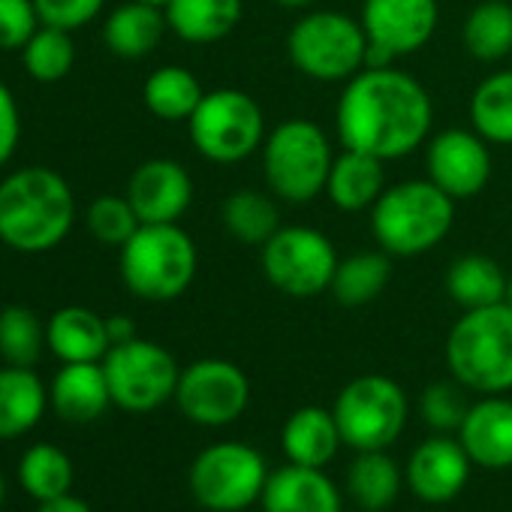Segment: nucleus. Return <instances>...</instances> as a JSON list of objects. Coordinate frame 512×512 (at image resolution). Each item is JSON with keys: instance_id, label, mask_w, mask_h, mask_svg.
Instances as JSON below:
<instances>
[{"instance_id": "1", "label": "nucleus", "mask_w": 512, "mask_h": 512, "mask_svg": "<svg viewBox=\"0 0 512 512\" xmlns=\"http://www.w3.org/2000/svg\"><path fill=\"white\" fill-rule=\"evenodd\" d=\"M335 124L344 148L392 163L428 142L434 103L407 70L365 67L344 82Z\"/></svg>"}, {"instance_id": "2", "label": "nucleus", "mask_w": 512, "mask_h": 512, "mask_svg": "<svg viewBox=\"0 0 512 512\" xmlns=\"http://www.w3.org/2000/svg\"><path fill=\"white\" fill-rule=\"evenodd\" d=\"M76 223V196L61 172L25 166L0 181V241L16 253H49Z\"/></svg>"}, {"instance_id": "3", "label": "nucleus", "mask_w": 512, "mask_h": 512, "mask_svg": "<svg viewBox=\"0 0 512 512\" xmlns=\"http://www.w3.org/2000/svg\"><path fill=\"white\" fill-rule=\"evenodd\" d=\"M455 223V199L431 178L389 184L371 208V232L389 256H422L434 250Z\"/></svg>"}, {"instance_id": "4", "label": "nucleus", "mask_w": 512, "mask_h": 512, "mask_svg": "<svg viewBox=\"0 0 512 512\" xmlns=\"http://www.w3.org/2000/svg\"><path fill=\"white\" fill-rule=\"evenodd\" d=\"M446 365L467 392L506 395L512 389V308L500 302L461 311L446 335Z\"/></svg>"}, {"instance_id": "5", "label": "nucleus", "mask_w": 512, "mask_h": 512, "mask_svg": "<svg viewBox=\"0 0 512 512\" xmlns=\"http://www.w3.org/2000/svg\"><path fill=\"white\" fill-rule=\"evenodd\" d=\"M121 281L142 302H175L196 281L199 250L178 223H142L121 247Z\"/></svg>"}, {"instance_id": "6", "label": "nucleus", "mask_w": 512, "mask_h": 512, "mask_svg": "<svg viewBox=\"0 0 512 512\" xmlns=\"http://www.w3.org/2000/svg\"><path fill=\"white\" fill-rule=\"evenodd\" d=\"M335 163L329 136L311 118H287L272 127L263 142V175L272 196L308 205L326 193Z\"/></svg>"}, {"instance_id": "7", "label": "nucleus", "mask_w": 512, "mask_h": 512, "mask_svg": "<svg viewBox=\"0 0 512 512\" xmlns=\"http://www.w3.org/2000/svg\"><path fill=\"white\" fill-rule=\"evenodd\" d=\"M287 55L311 82L341 85L365 70L368 37L362 22L347 13L311 10L290 28Z\"/></svg>"}, {"instance_id": "8", "label": "nucleus", "mask_w": 512, "mask_h": 512, "mask_svg": "<svg viewBox=\"0 0 512 512\" xmlns=\"http://www.w3.org/2000/svg\"><path fill=\"white\" fill-rule=\"evenodd\" d=\"M193 148L220 166L241 163L263 151L266 142V115L247 91L217 88L205 91L202 103L187 121Z\"/></svg>"}, {"instance_id": "9", "label": "nucleus", "mask_w": 512, "mask_h": 512, "mask_svg": "<svg viewBox=\"0 0 512 512\" xmlns=\"http://www.w3.org/2000/svg\"><path fill=\"white\" fill-rule=\"evenodd\" d=\"M187 482L199 506L211 512H241L260 503L269 482V467L253 446L220 440L193 458Z\"/></svg>"}, {"instance_id": "10", "label": "nucleus", "mask_w": 512, "mask_h": 512, "mask_svg": "<svg viewBox=\"0 0 512 512\" xmlns=\"http://www.w3.org/2000/svg\"><path fill=\"white\" fill-rule=\"evenodd\" d=\"M335 422L341 428L344 446L356 452L389 449L407 425V395L383 374H362L350 380L335 398Z\"/></svg>"}, {"instance_id": "11", "label": "nucleus", "mask_w": 512, "mask_h": 512, "mask_svg": "<svg viewBox=\"0 0 512 512\" xmlns=\"http://www.w3.org/2000/svg\"><path fill=\"white\" fill-rule=\"evenodd\" d=\"M341 256L332 238L314 226H281L263 247L266 281L290 299H314L332 287Z\"/></svg>"}, {"instance_id": "12", "label": "nucleus", "mask_w": 512, "mask_h": 512, "mask_svg": "<svg viewBox=\"0 0 512 512\" xmlns=\"http://www.w3.org/2000/svg\"><path fill=\"white\" fill-rule=\"evenodd\" d=\"M112 404L127 413H151L175 398L181 368L175 356L148 338L109 347L103 359Z\"/></svg>"}, {"instance_id": "13", "label": "nucleus", "mask_w": 512, "mask_h": 512, "mask_svg": "<svg viewBox=\"0 0 512 512\" xmlns=\"http://www.w3.org/2000/svg\"><path fill=\"white\" fill-rule=\"evenodd\" d=\"M368 37L365 67H392L395 58L416 55L440 25L437 0H365L359 16Z\"/></svg>"}, {"instance_id": "14", "label": "nucleus", "mask_w": 512, "mask_h": 512, "mask_svg": "<svg viewBox=\"0 0 512 512\" xmlns=\"http://www.w3.org/2000/svg\"><path fill=\"white\" fill-rule=\"evenodd\" d=\"M175 404L190 422L223 428L244 416L250 404V380L235 362L199 359L181 371Z\"/></svg>"}, {"instance_id": "15", "label": "nucleus", "mask_w": 512, "mask_h": 512, "mask_svg": "<svg viewBox=\"0 0 512 512\" xmlns=\"http://www.w3.org/2000/svg\"><path fill=\"white\" fill-rule=\"evenodd\" d=\"M425 178H431L455 202L473 199L476 193L485 190L491 178L488 142L473 127L440 130L425 145Z\"/></svg>"}, {"instance_id": "16", "label": "nucleus", "mask_w": 512, "mask_h": 512, "mask_svg": "<svg viewBox=\"0 0 512 512\" xmlns=\"http://www.w3.org/2000/svg\"><path fill=\"white\" fill-rule=\"evenodd\" d=\"M470 467L473 461L464 452L461 440L449 434H434L413 449L404 479L422 503L440 506L455 500L467 488Z\"/></svg>"}, {"instance_id": "17", "label": "nucleus", "mask_w": 512, "mask_h": 512, "mask_svg": "<svg viewBox=\"0 0 512 512\" xmlns=\"http://www.w3.org/2000/svg\"><path fill=\"white\" fill-rule=\"evenodd\" d=\"M127 199L142 223H178L193 202V178L178 160L154 157L130 175Z\"/></svg>"}, {"instance_id": "18", "label": "nucleus", "mask_w": 512, "mask_h": 512, "mask_svg": "<svg viewBox=\"0 0 512 512\" xmlns=\"http://www.w3.org/2000/svg\"><path fill=\"white\" fill-rule=\"evenodd\" d=\"M458 440L476 467H512V401L506 395H482V401L470 404Z\"/></svg>"}, {"instance_id": "19", "label": "nucleus", "mask_w": 512, "mask_h": 512, "mask_svg": "<svg viewBox=\"0 0 512 512\" xmlns=\"http://www.w3.org/2000/svg\"><path fill=\"white\" fill-rule=\"evenodd\" d=\"M263 512H344L341 491L323 467L284 464L269 473L260 497Z\"/></svg>"}, {"instance_id": "20", "label": "nucleus", "mask_w": 512, "mask_h": 512, "mask_svg": "<svg viewBox=\"0 0 512 512\" xmlns=\"http://www.w3.org/2000/svg\"><path fill=\"white\" fill-rule=\"evenodd\" d=\"M49 404L64 422L73 425L100 419L112 404L103 362H67L49 386Z\"/></svg>"}, {"instance_id": "21", "label": "nucleus", "mask_w": 512, "mask_h": 512, "mask_svg": "<svg viewBox=\"0 0 512 512\" xmlns=\"http://www.w3.org/2000/svg\"><path fill=\"white\" fill-rule=\"evenodd\" d=\"M386 160L344 148L335 154L329 181H326V196L338 211L359 214L371 211L377 199L386 193Z\"/></svg>"}, {"instance_id": "22", "label": "nucleus", "mask_w": 512, "mask_h": 512, "mask_svg": "<svg viewBox=\"0 0 512 512\" xmlns=\"http://www.w3.org/2000/svg\"><path fill=\"white\" fill-rule=\"evenodd\" d=\"M46 347L64 365L67 362H103L112 347L106 317L82 305L58 308L46 323Z\"/></svg>"}, {"instance_id": "23", "label": "nucleus", "mask_w": 512, "mask_h": 512, "mask_svg": "<svg viewBox=\"0 0 512 512\" xmlns=\"http://www.w3.org/2000/svg\"><path fill=\"white\" fill-rule=\"evenodd\" d=\"M341 428L335 422V413L317 404L299 407L290 413L281 431V449L290 464L302 467H326L335 461L341 449Z\"/></svg>"}, {"instance_id": "24", "label": "nucleus", "mask_w": 512, "mask_h": 512, "mask_svg": "<svg viewBox=\"0 0 512 512\" xmlns=\"http://www.w3.org/2000/svg\"><path fill=\"white\" fill-rule=\"evenodd\" d=\"M163 13L178 40L190 46H211L241 25L244 0H172Z\"/></svg>"}, {"instance_id": "25", "label": "nucleus", "mask_w": 512, "mask_h": 512, "mask_svg": "<svg viewBox=\"0 0 512 512\" xmlns=\"http://www.w3.org/2000/svg\"><path fill=\"white\" fill-rule=\"evenodd\" d=\"M49 407V386L34 368H0V440H16L43 419Z\"/></svg>"}, {"instance_id": "26", "label": "nucleus", "mask_w": 512, "mask_h": 512, "mask_svg": "<svg viewBox=\"0 0 512 512\" xmlns=\"http://www.w3.org/2000/svg\"><path fill=\"white\" fill-rule=\"evenodd\" d=\"M166 31L169 25L163 10L139 4V0H127V4L115 7L103 22V43L115 58L139 61L160 46Z\"/></svg>"}, {"instance_id": "27", "label": "nucleus", "mask_w": 512, "mask_h": 512, "mask_svg": "<svg viewBox=\"0 0 512 512\" xmlns=\"http://www.w3.org/2000/svg\"><path fill=\"white\" fill-rule=\"evenodd\" d=\"M506 284H509V278L500 269V263L485 253L458 256L446 272V293L461 311L500 305L506 296Z\"/></svg>"}, {"instance_id": "28", "label": "nucleus", "mask_w": 512, "mask_h": 512, "mask_svg": "<svg viewBox=\"0 0 512 512\" xmlns=\"http://www.w3.org/2000/svg\"><path fill=\"white\" fill-rule=\"evenodd\" d=\"M389 281H392V256L386 250H359L338 263L329 293L344 308H362L380 299Z\"/></svg>"}, {"instance_id": "29", "label": "nucleus", "mask_w": 512, "mask_h": 512, "mask_svg": "<svg viewBox=\"0 0 512 512\" xmlns=\"http://www.w3.org/2000/svg\"><path fill=\"white\" fill-rule=\"evenodd\" d=\"M401 482H404V473L395 464V458L386 455V449L356 452L347 470V494L362 512L389 509L401 494Z\"/></svg>"}, {"instance_id": "30", "label": "nucleus", "mask_w": 512, "mask_h": 512, "mask_svg": "<svg viewBox=\"0 0 512 512\" xmlns=\"http://www.w3.org/2000/svg\"><path fill=\"white\" fill-rule=\"evenodd\" d=\"M202 97L205 88L199 85L196 73L178 64L157 67L142 85L145 109L160 121H190Z\"/></svg>"}, {"instance_id": "31", "label": "nucleus", "mask_w": 512, "mask_h": 512, "mask_svg": "<svg viewBox=\"0 0 512 512\" xmlns=\"http://www.w3.org/2000/svg\"><path fill=\"white\" fill-rule=\"evenodd\" d=\"M464 49L479 64H497L512 55V4L479 0L461 28Z\"/></svg>"}, {"instance_id": "32", "label": "nucleus", "mask_w": 512, "mask_h": 512, "mask_svg": "<svg viewBox=\"0 0 512 512\" xmlns=\"http://www.w3.org/2000/svg\"><path fill=\"white\" fill-rule=\"evenodd\" d=\"M220 217H223L226 232L235 241L253 244V247H263L281 229V214H278L275 199L253 187L232 190L220 208Z\"/></svg>"}, {"instance_id": "33", "label": "nucleus", "mask_w": 512, "mask_h": 512, "mask_svg": "<svg viewBox=\"0 0 512 512\" xmlns=\"http://www.w3.org/2000/svg\"><path fill=\"white\" fill-rule=\"evenodd\" d=\"M470 124L488 145H512V70H497L476 85Z\"/></svg>"}, {"instance_id": "34", "label": "nucleus", "mask_w": 512, "mask_h": 512, "mask_svg": "<svg viewBox=\"0 0 512 512\" xmlns=\"http://www.w3.org/2000/svg\"><path fill=\"white\" fill-rule=\"evenodd\" d=\"M19 482L37 500H55L73 488V461L55 443H34L19 461Z\"/></svg>"}, {"instance_id": "35", "label": "nucleus", "mask_w": 512, "mask_h": 512, "mask_svg": "<svg viewBox=\"0 0 512 512\" xmlns=\"http://www.w3.org/2000/svg\"><path fill=\"white\" fill-rule=\"evenodd\" d=\"M73 64H76L73 34L58 31V28L40 25L37 34L22 49V67L40 85H55V82L67 79Z\"/></svg>"}, {"instance_id": "36", "label": "nucleus", "mask_w": 512, "mask_h": 512, "mask_svg": "<svg viewBox=\"0 0 512 512\" xmlns=\"http://www.w3.org/2000/svg\"><path fill=\"white\" fill-rule=\"evenodd\" d=\"M46 347V326L25 305L0 308V359L7 365L34 368Z\"/></svg>"}, {"instance_id": "37", "label": "nucleus", "mask_w": 512, "mask_h": 512, "mask_svg": "<svg viewBox=\"0 0 512 512\" xmlns=\"http://www.w3.org/2000/svg\"><path fill=\"white\" fill-rule=\"evenodd\" d=\"M85 223H88V232L100 241V244H109V247H124L130 241V235L142 226L139 214L133 211L127 193L124 196H97L91 205H88V214H85Z\"/></svg>"}, {"instance_id": "38", "label": "nucleus", "mask_w": 512, "mask_h": 512, "mask_svg": "<svg viewBox=\"0 0 512 512\" xmlns=\"http://www.w3.org/2000/svg\"><path fill=\"white\" fill-rule=\"evenodd\" d=\"M467 410H470V404H467L464 386L458 380H437V383L425 386V392L419 398L422 422L434 434H452V431L458 434Z\"/></svg>"}, {"instance_id": "39", "label": "nucleus", "mask_w": 512, "mask_h": 512, "mask_svg": "<svg viewBox=\"0 0 512 512\" xmlns=\"http://www.w3.org/2000/svg\"><path fill=\"white\" fill-rule=\"evenodd\" d=\"M40 25L34 0H0V52H22Z\"/></svg>"}, {"instance_id": "40", "label": "nucleus", "mask_w": 512, "mask_h": 512, "mask_svg": "<svg viewBox=\"0 0 512 512\" xmlns=\"http://www.w3.org/2000/svg\"><path fill=\"white\" fill-rule=\"evenodd\" d=\"M34 7L46 28L73 34V31L91 25L103 13L106 0H34Z\"/></svg>"}, {"instance_id": "41", "label": "nucleus", "mask_w": 512, "mask_h": 512, "mask_svg": "<svg viewBox=\"0 0 512 512\" xmlns=\"http://www.w3.org/2000/svg\"><path fill=\"white\" fill-rule=\"evenodd\" d=\"M19 139H22V112L13 91L0 82V169L13 160Z\"/></svg>"}, {"instance_id": "42", "label": "nucleus", "mask_w": 512, "mask_h": 512, "mask_svg": "<svg viewBox=\"0 0 512 512\" xmlns=\"http://www.w3.org/2000/svg\"><path fill=\"white\" fill-rule=\"evenodd\" d=\"M106 329H109V341H112V347H115V344H124V341L139 338V335H136V323H133L127 314H112V317H106Z\"/></svg>"}, {"instance_id": "43", "label": "nucleus", "mask_w": 512, "mask_h": 512, "mask_svg": "<svg viewBox=\"0 0 512 512\" xmlns=\"http://www.w3.org/2000/svg\"><path fill=\"white\" fill-rule=\"evenodd\" d=\"M37 512H94L82 497H73V494H64V497H55V500H46L37 506Z\"/></svg>"}, {"instance_id": "44", "label": "nucleus", "mask_w": 512, "mask_h": 512, "mask_svg": "<svg viewBox=\"0 0 512 512\" xmlns=\"http://www.w3.org/2000/svg\"><path fill=\"white\" fill-rule=\"evenodd\" d=\"M275 4L281 7V10H311L314 4H317V0H275Z\"/></svg>"}, {"instance_id": "45", "label": "nucleus", "mask_w": 512, "mask_h": 512, "mask_svg": "<svg viewBox=\"0 0 512 512\" xmlns=\"http://www.w3.org/2000/svg\"><path fill=\"white\" fill-rule=\"evenodd\" d=\"M139 4H148V7H154V10H166L172 0H139Z\"/></svg>"}, {"instance_id": "46", "label": "nucleus", "mask_w": 512, "mask_h": 512, "mask_svg": "<svg viewBox=\"0 0 512 512\" xmlns=\"http://www.w3.org/2000/svg\"><path fill=\"white\" fill-rule=\"evenodd\" d=\"M4 500H7V479L0 473V506H4Z\"/></svg>"}, {"instance_id": "47", "label": "nucleus", "mask_w": 512, "mask_h": 512, "mask_svg": "<svg viewBox=\"0 0 512 512\" xmlns=\"http://www.w3.org/2000/svg\"><path fill=\"white\" fill-rule=\"evenodd\" d=\"M503 302L512 308V278H509V284H506V296H503Z\"/></svg>"}]
</instances>
